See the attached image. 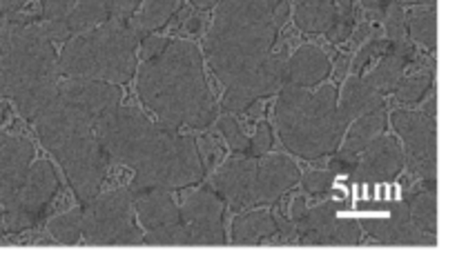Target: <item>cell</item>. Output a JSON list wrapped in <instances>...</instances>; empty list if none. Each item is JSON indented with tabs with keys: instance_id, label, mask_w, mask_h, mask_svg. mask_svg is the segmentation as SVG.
<instances>
[{
	"instance_id": "cell-29",
	"label": "cell",
	"mask_w": 457,
	"mask_h": 269,
	"mask_svg": "<svg viewBox=\"0 0 457 269\" xmlns=\"http://www.w3.org/2000/svg\"><path fill=\"white\" fill-rule=\"evenodd\" d=\"M406 209H409L411 218H413L415 225L420 227L427 234L437 236V200H436V190L433 187L424 185L418 192L406 199Z\"/></svg>"
},
{
	"instance_id": "cell-28",
	"label": "cell",
	"mask_w": 457,
	"mask_h": 269,
	"mask_svg": "<svg viewBox=\"0 0 457 269\" xmlns=\"http://www.w3.org/2000/svg\"><path fill=\"white\" fill-rule=\"evenodd\" d=\"M406 36L422 49L436 52L437 43V13L436 7H411L404 13Z\"/></svg>"
},
{
	"instance_id": "cell-7",
	"label": "cell",
	"mask_w": 457,
	"mask_h": 269,
	"mask_svg": "<svg viewBox=\"0 0 457 269\" xmlns=\"http://www.w3.org/2000/svg\"><path fill=\"white\" fill-rule=\"evenodd\" d=\"M138 67V38L128 20H105L94 29L71 36L58 52L61 78L125 85Z\"/></svg>"
},
{
	"instance_id": "cell-11",
	"label": "cell",
	"mask_w": 457,
	"mask_h": 269,
	"mask_svg": "<svg viewBox=\"0 0 457 269\" xmlns=\"http://www.w3.org/2000/svg\"><path fill=\"white\" fill-rule=\"evenodd\" d=\"M143 245H192L177 200L168 190H129Z\"/></svg>"
},
{
	"instance_id": "cell-33",
	"label": "cell",
	"mask_w": 457,
	"mask_h": 269,
	"mask_svg": "<svg viewBox=\"0 0 457 269\" xmlns=\"http://www.w3.org/2000/svg\"><path fill=\"white\" fill-rule=\"evenodd\" d=\"M335 176H337V174H333L330 169H311V172L302 174L299 183L303 185L306 194L326 196L330 190H333Z\"/></svg>"
},
{
	"instance_id": "cell-25",
	"label": "cell",
	"mask_w": 457,
	"mask_h": 269,
	"mask_svg": "<svg viewBox=\"0 0 457 269\" xmlns=\"http://www.w3.org/2000/svg\"><path fill=\"white\" fill-rule=\"evenodd\" d=\"M279 234L277 230L275 212L270 209H250V212L235 216L230 227V243L235 245H257Z\"/></svg>"
},
{
	"instance_id": "cell-43",
	"label": "cell",
	"mask_w": 457,
	"mask_h": 269,
	"mask_svg": "<svg viewBox=\"0 0 457 269\" xmlns=\"http://www.w3.org/2000/svg\"><path fill=\"white\" fill-rule=\"evenodd\" d=\"M422 114H427L428 118H436V94H433V89L428 92V101L422 105Z\"/></svg>"
},
{
	"instance_id": "cell-5",
	"label": "cell",
	"mask_w": 457,
	"mask_h": 269,
	"mask_svg": "<svg viewBox=\"0 0 457 269\" xmlns=\"http://www.w3.org/2000/svg\"><path fill=\"white\" fill-rule=\"evenodd\" d=\"M58 80V52L40 34L38 20L21 12L0 13V98L34 120L54 98Z\"/></svg>"
},
{
	"instance_id": "cell-4",
	"label": "cell",
	"mask_w": 457,
	"mask_h": 269,
	"mask_svg": "<svg viewBox=\"0 0 457 269\" xmlns=\"http://www.w3.org/2000/svg\"><path fill=\"white\" fill-rule=\"evenodd\" d=\"M204 34V58L221 87L257 69L290 16L288 0H219Z\"/></svg>"
},
{
	"instance_id": "cell-45",
	"label": "cell",
	"mask_w": 457,
	"mask_h": 269,
	"mask_svg": "<svg viewBox=\"0 0 457 269\" xmlns=\"http://www.w3.org/2000/svg\"><path fill=\"white\" fill-rule=\"evenodd\" d=\"M4 234V216H3V205H0V236Z\"/></svg>"
},
{
	"instance_id": "cell-44",
	"label": "cell",
	"mask_w": 457,
	"mask_h": 269,
	"mask_svg": "<svg viewBox=\"0 0 457 269\" xmlns=\"http://www.w3.org/2000/svg\"><path fill=\"white\" fill-rule=\"evenodd\" d=\"M217 3H219V0H190L192 7L201 9V12H208V9H212Z\"/></svg>"
},
{
	"instance_id": "cell-31",
	"label": "cell",
	"mask_w": 457,
	"mask_h": 269,
	"mask_svg": "<svg viewBox=\"0 0 457 269\" xmlns=\"http://www.w3.org/2000/svg\"><path fill=\"white\" fill-rule=\"evenodd\" d=\"M47 234L58 245H79L83 239V209L74 208L49 218Z\"/></svg>"
},
{
	"instance_id": "cell-42",
	"label": "cell",
	"mask_w": 457,
	"mask_h": 269,
	"mask_svg": "<svg viewBox=\"0 0 457 269\" xmlns=\"http://www.w3.org/2000/svg\"><path fill=\"white\" fill-rule=\"evenodd\" d=\"M402 7H436L437 0H395Z\"/></svg>"
},
{
	"instance_id": "cell-18",
	"label": "cell",
	"mask_w": 457,
	"mask_h": 269,
	"mask_svg": "<svg viewBox=\"0 0 457 269\" xmlns=\"http://www.w3.org/2000/svg\"><path fill=\"white\" fill-rule=\"evenodd\" d=\"M404 172V151L397 136L384 132L375 138L361 154H357L351 176L361 183H388L395 181Z\"/></svg>"
},
{
	"instance_id": "cell-1",
	"label": "cell",
	"mask_w": 457,
	"mask_h": 269,
	"mask_svg": "<svg viewBox=\"0 0 457 269\" xmlns=\"http://www.w3.org/2000/svg\"><path fill=\"white\" fill-rule=\"evenodd\" d=\"M120 85L61 78L52 101L31 120L40 145L61 165L71 192L83 205L101 192L110 165L94 125L120 105Z\"/></svg>"
},
{
	"instance_id": "cell-17",
	"label": "cell",
	"mask_w": 457,
	"mask_h": 269,
	"mask_svg": "<svg viewBox=\"0 0 457 269\" xmlns=\"http://www.w3.org/2000/svg\"><path fill=\"white\" fill-rule=\"evenodd\" d=\"M302 169L288 154L268 151L257 156L254 169V205H272L299 185Z\"/></svg>"
},
{
	"instance_id": "cell-34",
	"label": "cell",
	"mask_w": 457,
	"mask_h": 269,
	"mask_svg": "<svg viewBox=\"0 0 457 269\" xmlns=\"http://www.w3.org/2000/svg\"><path fill=\"white\" fill-rule=\"evenodd\" d=\"M196 147H199V154H201V160H204L205 174L212 172V169L223 160V150L219 147V143L214 141V138H208V136L199 138V141H196Z\"/></svg>"
},
{
	"instance_id": "cell-12",
	"label": "cell",
	"mask_w": 457,
	"mask_h": 269,
	"mask_svg": "<svg viewBox=\"0 0 457 269\" xmlns=\"http://www.w3.org/2000/svg\"><path fill=\"white\" fill-rule=\"evenodd\" d=\"M288 4L295 27L303 34H321L333 45L355 34L357 0H288Z\"/></svg>"
},
{
	"instance_id": "cell-13",
	"label": "cell",
	"mask_w": 457,
	"mask_h": 269,
	"mask_svg": "<svg viewBox=\"0 0 457 269\" xmlns=\"http://www.w3.org/2000/svg\"><path fill=\"white\" fill-rule=\"evenodd\" d=\"M183 225L190 234L192 245H226V225H223V214H226V203L221 196L210 185L196 187L183 196L181 205Z\"/></svg>"
},
{
	"instance_id": "cell-41",
	"label": "cell",
	"mask_w": 457,
	"mask_h": 269,
	"mask_svg": "<svg viewBox=\"0 0 457 269\" xmlns=\"http://www.w3.org/2000/svg\"><path fill=\"white\" fill-rule=\"evenodd\" d=\"M201 27H204V18H201V16H190L186 20V25H183V31H186V34H196V31H199Z\"/></svg>"
},
{
	"instance_id": "cell-20",
	"label": "cell",
	"mask_w": 457,
	"mask_h": 269,
	"mask_svg": "<svg viewBox=\"0 0 457 269\" xmlns=\"http://www.w3.org/2000/svg\"><path fill=\"white\" fill-rule=\"evenodd\" d=\"M34 159L36 150L29 138L0 129V205L16 192Z\"/></svg>"
},
{
	"instance_id": "cell-27",
	"label": "cell",
	"mask_w": 457,
	"mask_h": 269,
	"mask_svg": "<svg viewBox=\"0 0 457 269\" xmlns=\"http://www.w3.org/2000/svg\"><path fill=\"white\" fill-rule=\"evenodd\" d=\"M386 110L382 107V110L369 111V114L360 116L353 123H348L342 143H339V151L353 156L361 154L375 138L386 132Z\"/></svg>"
},
{
	"instance_id": "cell-2",
	"label": "cell",
	"mask_w": 457,
	"mask_h": 269,
	"mask_svg": "<svg viewBox=\"0 0 457 269\" xmlns=\"http://www.w3.org/2000/svg\"><path fill=\"white\" fill-rule=\"evenodd\" d=\"M110 163L132 169L129 190H186L205 178L204 160L192 136L152 120L132 105H116L94 125Z\"/></svg>"
},
{
	"instance_id": "cell-10",
	"label": "cell",
	"mask_w": 457,
	"mask_h": 269,
	"mask_svg": "<svg viewBox=\"0 0 457 269\" xmlns=\"http://www.w3.org/2000/svg\"><path fill=\"white\" fill-rule=\"evenodd\" d=\"M391 127L404 151V167L422 181V185L436 190L437 167V136L436 118H428L422 111L395 110L391 116Z\"/></svg>"
},
{
	"instance_id": "cell-24",
	"label": "cell",
	"mask_w": 457,
	"mask_h": 269,
	"mask_svg": "<svg viewBox=\"0 0 457 269\" xmlns=\"http://www.w3.org/2000/svg\"><path fill=\"white\" fill-rule=\"evenodd\" d=\"M384 105H386V96L379 94L375 87H370L364 80V76H346L342 89H337V110L346 127L348 123H353L360 116L382 110Z\"/></svg>"
},
{
	"instance_id": "cell-15",
	"label": "cell",
	"mask_w": 457,
	"mask_h": 269,
	"mask_svg": "<svg viewBox=\"0 0 457 269\" xmlns=\"http://www.w3.org/2000/svg\"><path fill=\"white\" fill-rule=\"evenodd\" d=\"M284 62L286 58L272 52L257 69L241 76L239 80L223 89L221 107L228 114H239V111L250 110L254 102L262 98L272 96L284 87Z\"/></svg>"
},
{
	"instance_id": "cell-8",
	"label": "cell",
	"mask_w": 457,
	"mask_h": 269,
	"mask_svg": "<svg viewBox=\"0 0 457 269\" xmlns=\"http://www.w3.org/2000/svg\"><path fill=\"white\" fill-rule=\"evenodd\" d=\"M83 239L87 245L114 248V245H143V232L134 214L129 187L98 192L83 205Z\"/></svg>"
},
{
	"instance_id": "cell-23",
	"label": "cell",
	"mask_w": 457,
	"mask_h": 269,
	"mask_svg": "<svg viewBox=\"0 0 457 269\" xmlns=\"http://www.w3.org/2000/svg\"><path fill=\"white\" fill-rule=\"evenodd\" d=\"M415 47L411 45L409 38L404 40H391L386 47V52L364 71V80L370 87L378 89L379 94H391L395 89V85L400 83L402 76L406 74L411 65L415 62Z\"/></svg>"
},
{
	"instance_id": "cell-40",
	"label": "cell",
	"mask_w": 457,
	"mask_h": 269,
	"mask_svg": "<svg viewBox=\"0 0 457 269\" xmlns=\"http://www.w3.org/2000/svg\"><path fill=\"white\" fill-rule=\"evenodd\" d=\"M29 0H0V13H13L21 12Z\"/></svg>"
},
{
	"instance_id": "cell-19",
	"label": "cell",
	"mask_w": 457,
	"mask_h": 269,
	"mask_svg": "<svg viewBox=\"0 0 457 269\" xmlns=\"http://www.w3.org/2000/svg\"><path fill=\"white\" fill-rule=\"evenodd\" d=\"M366 232L384 245H402V248H436L437 245V236L427 234L415 225L406 203L391 208L386 218L366 221Z\"/></svg>"
},
{
	"instance_id": "cell-30",
	"label": "cell",
	"mask_w": 457,
	"mask_h": 269,
	"mask_svg": "<svg viewBox=\"0 0 457 269\" xmlns=\"http://www.w3.org/2000/svg\"><path fill=\"white\" fill-rule=\"evenodd\" d=\"M433 89V67H427V69H415L411 74L402 76L400 83L395 85V101L400 105L411 107L418 105V102H424V98L428 96V92Z\"/></svg>"
},
{
	"instance_id": "cell-26",
	"label": "cell",
	"mask_w": 457,
	"mask_h": 269,
	"mask_svg": "<svg viewBox=\"0 0 457 269\" xmlns=\"http://www.w3.org/2000/svg\"><path fill=\"white\" fill-rule=\"evenodd\" d=\"M186 0H141L137 13L128 20L129 29L134 31L138 40L154 31L163 29L179 12H181Z\"/></svg>"
},
{
	"instance_id": "cell-21",
	"label": "cell",
	"mask_w": 457,
	"mask_h": 269,
	"mask_svg": "<svg viewBox=\"0 0 457 269\" xmlns=\"http://www.w3.org/2000/svg\"><path fill=\"white\" fill-rule=\"evenodd\" d=\"M333 71L328 52L315 43L299 45L284 62V85L290 87H317L326 83Z\"/></svg>"
},
{
	"instance_id": "cell-35",
	"label": "cell",
	"mask_w": 457,
	"mask_h": 269,
	"mask_svg": "<svg viewBox=\"0 0 457 269\" xmlns=\"http://www.w3.org/2000/svg\"><path fill=\"white\" fill-rule=\"evenodd\" d=\"M272 127L268 123H259L257 129H254V136L250 138V147H248V154L250 156H263L270 151L272 147Z\"/></svg>"
},
{
	"instance_id": "cell-6",
	"label": "cell",
	"mask_w": 457,
	"mask_h": 269,
	"mask_svg": "<svg viewBox=\"0 0 457 269\" xmlns=\"http://www.w3.org/2000/svg\"><path fill=\"white\" fill-rule=\"evenodd\" d=\"M277 94L275 127L290 154L320 160L339 150L346 123L339 116L337 87L333 83L311 89L284 85Z\"/></svg>"
},
{
	"instance_id": "cell-14",
	"label": "cell",
	"mask_w": 457,
	"mask_h": 269,
	"mask_svg": "<svg viewBox=\"0 0 457 269\" xmlns=\"http://www.w3.org/2000/svg\"><path fill=\"white\" fill-rule=\"evenodd\" d=\"M297 243L302 245H360L361 225L355 218L337 214L335 203H320L308 208L299 221L293 223Z\"/></svg>"
},
{
	"instance_id": "cell-36",
	"label": "cell",
	"mask_w": 457,
	"mask_h": 269,
	"mask_svg": "<svg viewBox=\"0 0 457 269\" xmlns=\"http://www.w3.org/2000/svg\"><path fill=\"white\" fill-rule=\"evenodd\" d=\"M74 4L76 0H38L40 20H58V18L65 16Z\"/></svg>"
},
{
	"instance_id": "cell-9",
	"label": "cell",
	"mask_w": 457,
	"mask_h": 269,
	"mask_svg": "<svg viewBox=\"0 0 457 269\" xmlns=\"http://www.w3.org/2000/svg\"><path fill=\"white\" fill-rule=\"evenodd\" d=\"M61 190L56 167L47 159H34L21 185L16 187L7 203H3L4 232L21 234L43 218L45 209Z\"/></svg>"
},
{
	"instance_id": "cell-22",
	"label": "cell",
	"mask_w": 457,
	"mask_h": 269,
	"mask_svg": "<svg viewBox=\"0 0 457 269\" xmlns=\"http://www.w3.org/2000/svg\"><path fill=\"white\" fill-rule=\"evenodd\" d=\"M105 20H110L105 0H76L74 7L58 20H38V29L52 43L54 40L65 43L71 36L94 29V27L103 25Z\"/></svg>"
},
{
	"instance_id": "cell-32",
	"label": "cell",
	"mask_w": 457,
	"mask_h": 269,
	"mask_svg": "<svg viewBox=\"0 0 457 269\" xmlns=\"http://www.w3.org/2000/svg\"><path fill=\"white\" fill-rule=\"evenodd\" d=\"M217 129L221 134V138L226 141V145L230 147L235 154H248V147H250V136L244 132V127L239 125V120L235 118L232 114H223L217 116Z\"/></svg>"
},
{
	"instance_id": "cell-37",
	"label": "cell",
	"mask_w": 457,
	"mask_h": 269,
	"mask_svg": "<svg viewBox=\"0 0 457 269\" xmlns=\"http://www.w3.org/2000/svg\"><path fill=\"white\" fill-rule=\"evenodd\" d=\"M141 0H105L110 20H129L137 13Z\"/></svg>"
},
{
	"instance_id": "cell-3",
	"label": "cell",
	"mask_w": 457,
	"mask_h": 269,
	"mask_svg": "<svg viewBox=\"0 0 457 269\" xmlns=\"http://www.w3.org/2000/svg\"><path fill=\"white\" fill-rule=\"evenodd\" d=\"M137 94L141 105L172 129H208L217 120L204 52L190 38H170L156 56L138 61Z\"/></svg>"
},
{
	"instance_id": "cell-38",
	"label": "cell",
	"mask_w": 457,
	"mask_h": 269,
	"mask_svg": "<svg viewBox=\"0 0 457 269\" xmlns=\"http://www.w3.org/2000/svg\"><path fill=\"white\" fill-rule=\"evenodd\" d=\"M357 3H360L361 7L366 9V12L373 13V16L378 18V20H382V16H384V13H386V9L391 7V4L395 3V0H357Z\"/></svg>"
},
{
	"instance_id": "cell-16",
	"label": "cell",
	"mask_w": 457,
	"mask_h": 269,
	"mask_svg": "<svg viewBox=\"0 0 457 269\" xmlns=\"http://www.w3.org/2000/svg\"><path fill=\"white\" fill-rule=\"evenodd\" d=\"M254 169L257 156L235 154L223 159L212 174V190L221 196L223 203L230 209L253 208L254 205Z\"/></svg>"
},
{
	"instance_id": "cell-39",
	"label": "cell",
	"mask_w": 457,
	"mask_h": 269,
	"mask_svg": "<svg viewBox=\"0 0 457 269\" xmlns=\"http://www.w3.org/2000/svg\"><path fill=\"white\" fill-rule=\"evenodd\" d=\"M306 209H308L306 196H303V194L295 196L293 203H290V209H288V221H290V223L299 221V218H302L303 214H306Z\"/></svg>"
}]
</instances>
